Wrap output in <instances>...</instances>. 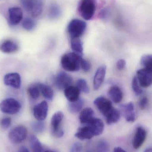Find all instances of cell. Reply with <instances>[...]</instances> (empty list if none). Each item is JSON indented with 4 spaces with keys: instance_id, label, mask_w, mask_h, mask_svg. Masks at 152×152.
<instances>
[{
    "instance_id": "obj_18",
    "label": "cell",
    "mask_w": 152,
    "mask_h": 152,
    "mask_svg": "<svg viewBox=\"0 0 152 152\" xmlns=\"http://www.w3.org/2000/svg\"><path fill=\"white\" fill-rule=\"evenodd\" d=\"M86 125L90 126L94 131L95 136L101 135L104 129V124L102 120L94 118L90 122Z\"/></svg>"
},
{
    "instance_id": "obj_29",
    "label": "cell",
    "mask_w": 152,
    "mask_h": 152,
    "mask_svg": "<svg viewBox=\"0 0 152 152\" xmlns=\"http://www.w3.org/2000/svg\"><path fill=\"white\" fill-rule=\"evenodd\" d=\"M141 64L144 68L152 72V54L143 55L141 59Z\"/></svg>"
},
{
    "instance_id": "obj_43",
    "label": "cell",
    "mask_w": 152,
    "mask_h": 152,
    "mask_svg": "<svg viewBox=\"0 0 152 152\" xmlns=\"http://www.w3.org/2000/svg\"><path fill=\"white\" fill-rule=\"evenodd\" d=\"M19 152H30V151L26 146H22L20 148Z\"/></svg>"
},
{
    "instance_id": "obj_16",
    "label": "cell",
    "mask_w": 152,
    "mask_h": 152,
    "mask_svg": "<svg viewBox=\"0 0 152 152\" xmlns=\"http://www.w3.org/2000/svg\"><path fill=\"white\" fill-rule=\"evenodd\" d=\"M75 136L81 140L90 139L95 136L94 131L90 126L88 125L78 129Z\"/></svg>"
},
{
    "instance_id": "obj_32",
    "label": "cell",
    "mask_w": 152,
    "mask_h": 152,
    "mask_svg": "<svg viewBox=\"0 0 152 152\" xmlns=\"http://www.w3.org/2000/svg\"><path fill=\"white\" fill-rule=\"evenodd\" d=\"M77 86L78 88L80 91L85 94H88L89 89L86 81L84 79H79L77 81Z\"/></svg>"
},
{
    "instance_id": "obj_31",
    "label": "cell",
    "mask_w": 152,
    "mask_h": 152,
    "mask_svg": "<svg viewBox=\"0 0 152 152\" xmlns=\"http://www.w3.org/2000/svg\"><path fill=\"white\" fill-rule=\"evenodd\" d=\"M35 26V21L30 18H26L22 21V27L27 31H29L33 30Z\"/></svg>"
},
{
    "instance_id": "obj_3",
    "label": "cell",
    "mask_w": 152,
    "mask_h": 152,
    "mask_svg": "<svg viewBox=\"0 0 152 152\" xmlns=\"http://www.w3.org/2000/svg\"><path fill=\"white\" fill-rule=\"evenodd\" d=\"M86 24L85 21L75 19L70 21L67 27L68 32L71 38H79L85 33Z\"/></svg>"
},
{
    "instance_id": "obj_39",
    "label": "cell",
    "mask_w": 152,
    "mask_h": 152,
    "mask_svg": "<svg viewBox=\"0 0 152 152\" xmlns=\"http://www.w3.org/2000/svg\"><path fill=\"white\" fill-rule=\"evenodd\" d=\"M82 150V145L80 143L76 142L72 145L69 152H81Z\"/></svg>"
},
{
    "instance_id": "obj_13",
    "label": "cell",
    "mask_w": 152,
    "mask_h": 152,
    "mask_svg": "<svg viewBox=\"0 0 152 152\" xmlns=\"http://www.w3.org/2000/svg\"><path fill=\"white\" fill-rule=\"evenodd\" d=\"M48 111V104L45 101L36 105L33 110L35 118L39 121H42L46 118Z\"/></svg>"
},
{
    "instance_id": "obj_4",
    "label": "cell",
    "mask_w": 152,
    "mask_h": 152,
    "mask_svg": "<svg viewBox=\"0 0 152 152\" xmlns=\"http://www.w3.org/2000/svg\"><path fill=\"white\" fill-rule=\"evenodd\" d=\"M21 105L20 103L12 98H7L0 103V110L6 114L14 115L20 110Z\"/></svg>"
},
{
    "instance_id": "obj_27",
    "label": "cell",
    "mask_w": 152,
    "mask_h": 152,
    "mask_svg": "<svg viewBox=\"0 0 152 152\" xmlns=\"http://www.w3.org/2000/svg\"><path fill=\"white\" fill-rule=\"evenodd\" d=\"M29 143L33 152H42L43 147L36 136L31 135L29 137Z\"/></svg>"
},
{
    "instance_id": "obj_9",
    "label": "cell",
    "mask_w": 152,
    "mask_h": 152,
    "mask_svg": "<svg viewBox=\"0 0 152 152\" xmlns=\"http://www.w3.org/2000/svg\"><path fill=\"white\" fill-rule=\"evenodd\" d=\"M137 79L141 86L147 88L152 85V72L145 68L142 69L137 72Z\"/></svg>"
},
{
    "instance_id": "obj_10",
    "label": "cell",
    "mask_w": 152,
    "mask_h": 152,
    "mask_svg": "<svg viewBox=\"0 0 152 152\" xmlns=\"http://www.w3.org/2000/svg\"><path fill=\"white\" fill-rule=\"evenodd\" d=\"M73 82V79L68 74L64 72L58 73L55 79V85L58 89L60 90L65 89L71 86Z\"/></svg>"
},
{
    "instance_id": "obj_38",
    "label": "cell",
    "mask_w": 152,
    "mask_h": 152,
    "mask_svg": "<svg viewBox=\"0 0 152 152\" xmlns=\"http://www.w3.org/2000/svg\"><path fill=\"white\" fill-rule=\"evenodd\" d=\"M91 65L90 62L86 60L83 59L80 63V67L84 72H88L91 69Z\"/></svg>"
},
{
    "instance_id": "obj_23",
    "label": "cell",
    "mask_w": 152,
    "mask_h": 152,
    "mask_svg": "<svg viewBox=\"0 0 152 152\" xmlns=\"http://www.w3.org/2000/svg\"><path fill=\"white\" fill-rule=\"evenodd\" d=\"M37 84L43 96L47 100H52L54 94L52 88L50 86L45 84L42 83H38Z\"/></svg>"
},
{
    "instance_id": "obj_14",
    "label": "cell",
    "mask_w": 152,
    "mask_h": 152,
    "mask_svg": "<svg viewBox=\"0 0 152 152\" xmlns=\"http://www.w3.org/2000/svg\"><path fill=\"white\" fill-rule=\"evenodd\" d=\"M146 137V131L143 128L138 127L137 128L135 134L133 141V146L135 149L141 147L145 141Z\"/></svg>"
},
{
    "instance_id": "obj_44",
    "label": "cell",
    "mask_w": 152,
    "mask_h": 152,
    "mask_svg": "<svg viewBox=\"0 0 152 152\" xmlns=\"http://www.w3.org/2000/svg\"><path fill=\"white\" fill-rule=\"evenodd\" d=\"M113 152H126L125 150L119 147H116L113 150Z\"/></svg>"
},
{
    "instance_id": "obj_34",
    "label": "cell",
    "mask_w": 152,
    "mask_h": 152,
    "mask_svg": "<svg viewBox=\"0 0 152 152\" xmlns=\"http://www.w3.org/2000/svg\"><path fill=\"white\" fill-rule=\"evenodd\" d=\"M45 127L44 123L42 121H36L32 124V128L34 131L37 133H42L43 132Z\"/></svg>"
},
{
    "instance_id": "obj_33",
    "label": "cell",
    "mask_w": 152,
    "mask_h": 152,
    "mask_svg": "<svg viewBox=\"0 0 152 152\" xmlns=\"http://www.w3.org/2000/svg\"><path fill=\"white\" fill-rule=\"evenodd\" d=\"M139 84L138 79H137V77L135 76V77H134L133 80H132V86L134 93L137 95H141L143 92L142 90L141 89V88L139 86Z\"/></svg>"
},
{
    "instance_id": "obj_6",
    "label": "cell",
    "mask_w": 152,
    "mask_h": 152,
    "mask_svg": "<svg viewBox=\"0 0 152 152\" xmlns=\"http://www.w3.org/2000/svg\"><path fill=\"white\" fill-rule=\"evenodd\" d=\"M63 118L64 114L61 111L57 112L52 117L51 120L52 133L56 137H61L64 135V131L60 128Z\"/></svg>"
},
{
    "instance_id": "obj_41",
    "label": "cell",
    "mask_w": 152,
    "mask_h": 152,
    "mask_svg": "<svg viewBox=\"0 0 152 152\" xmlns=\"http://www.w3.org/2000/svg\"><path fill=\"white\" fill-rule=\"evenodd\" d=\"M126 61L124 59H120L117 63V68L119 70H122L125 68L126 66Z\"/></svg>"
},
{
    "instance_id": "obj_15",
    "label": "cell",
    "mask_w": 152,
    "mask_h": 152,
    "mask_svg": "<svg viewBox=\"0 0 152 152\" xmlns=\"http://www.w3.org/2000/svg\"><path fill=\"white\" fill-rule=\"evenodd\" d=\"M106 72V66H101L98 68L96 72L94 77L93 86L95 90H97L100 88L104 80Z\"/></svg>"
},
{
    "instance_id": "obj_17",
    "label": "cell",
    "mask_w": 152,
    "mask_h": 152,
    "mask_svg": "<svg viewBox=\"0 0 152 152\" xmlns=\"http://www.w3.org/2000/svg\"><path fill=\"white\" fill-rule=\"evenodd\" d=\"M80 91L77 86H70L64 89V94L69 102H74L80 98Z\"/></svg>"
},
{
    "instance_id": "obj_8",
    "label": "cell",
    "mask_w": 152,
    "mask_h": 152,
    "mask_svg": "<svg viewBox=\"0 0 152 152\" xmlns=\"http://www.w3.org/2000/svg\"><path fill=\"white\" fill-rule=\"evenodd\" d=\"M23 18V12L20 7H12L8 9V23L10 26L18 25Z\"/></svg>"
},
{
    "instance_id": "obj_25",
    "label": "cell",
    "mask_w": 152,
    "mask_h": 152,
    "mask_svg": "<svg viewBox=\"0 0 152 152\" xmlns=\"http://www.w3.org/2000/svg\"><path fill=\"white\" fill-rule=\"evenodd\" d=\"M120 117L121 113L119 111L113 108L112 111L105 118L106 123L109 125L117 123L119 120Z\"/></svg>"
},
{
    "instance_id": "obj_42",
    "label": "cell",
    "mask_w": 152,
    "mask_h": 152,
    "mask_svg": "<svg viewBox=\"0 0 152 152\" xmlns=\"http://www.w3.org/2000/svg\"><path fill=\"white\" fill-rule=\"evenodd\" d=\"M108 15H109V10L107 9H103L99 13L100 18L102 19H104L107 18Z\"/></svg>"
},
{
    "instance_id": "obj_7",
    "label": "cell",
    "mask_w": 152,
    "mask_h": 152,
    "mask_svg": "<svg viewBox=\"0 0 152 152\" xmlns=\"http://www.w3.org/2000/svg\"><path fill=\"white\" fill-rule=\"evenodd\" d=\"M94 103L98 110L105 118L114 108L111 102L104 96L97 97L94 101Z\"/></svg>"
},
{
    "instance_id": "obj_28",
    "label": "cell",
    "mask_w": 152,
    "mask_h": 152,
    "mask_svg": "<svg viewBox=\"0 0 152 152\" xmlns=\"http://www.w3.org/2000/svg\"><path fill=\"white\" fill-rule=\"evenodd\" d=\"M61 14V10L58 4L53 3L51 4L48 10V16L51 19L58 18Z\"/></svg>"
},
{
    "instance_id": "obj_11",
    "label": "cell",
    "mask_w": 152,
    "mask_h": 152,
    "mask_svg": "<svg viewBox=\"0 0 152 152\" xmlns=\"http://www.w3.org/2000/svg\"><path fill=\"white\" fill-rule=\"evenodd\" d=\"M122 115L128 122H134L136 119V113L134 104L130 102L128 103L120 105Z\"/></svg>"
},
{
    "instance_id": "obj_40",
    "label": "cell",
    "mask_w": 152,
    "mask_h": 152,
    "mask_svg": "<svg viewBox=\"0 0 152 152\" xmlns=\"http://www.w3.org/2000/svg\"><path fill=\"white\" fill-rule=\"evenodd\" d=\"M148 104V99L147 97H143L139 102V106L141 110H144L145 109Z\"/></svg>"
},
{
    "instance_id": "obj_30",
    "label": "cell",
    "mask_w": 152,
    "mask_h": 152,
    "mask_svg": "<svg viewBox=\"0 0 152 152\" xmlns=\"http://www.w3.org/2000/svg\"><path fill=\"white\" fill-rule=\"evenodd\" d=\"M27 92L29 96L33 99H37L40 96V90L37 84L29 86L28 88Z\"/></svg>"
},
{
    "instance_id": "obj_12",
    "label": "cell",
    "mask_w": 152,
    "mask_h": 152,
    "mask_svg": "<svg viewBox=\"0 0 152 152\" xmlns=\"http://www.w3.org/2000/svg\"><path fill=\"white\" fill-rule=\"evenodd\" d=\"M4 85L11 87L16 89H18L21 86V77L19 74L17 73H11L6 74L4 77Z\"/></svg>"
},
{
    "instance_id": "obj_36",
    "label": "cell",
    "mask_w": 152,
    "mask_h": 152,
    "mask_svg": "<svg viewBox=\"0 0 152 152\" xmlns=\"http://www.w3.org/2000/svg\"><path fill=\"white\" fill-rule=\"evenodd\" d=\"M20 1L26 11L31 12L33 7V0H20Z\"/></svg>"
},
{
    "instance_id": "obj_37",
    "label": "cell",
    "mask_w": 152,
    "mask_h": 152,
    "mask_svg": "<svg viewBox=\"0 0 152 152\" xmlns=\"http://www.w3.org/2000/svg\"><path fill=\"white\" fill-rule=\"evenodd\" d=\"M11 118L10 117H5L0 120V126L4 129L9 128L11 125Z\"/></svg>"
},
{
    "instance_id": "obj_22",
    "label": "cell",
    "mask_w": 152,
    "mask_h": 152,
    "mask_svg": "<svg viewBox=\"0 0 152 152\" xmlns=\"http://www.w3.org/2000/svg\"><path fill=\"white\" fill-rule=\"evenodd\" d=\"M44 0H33V7L31 11L33 18L40 16L43 10Z\"/></svg>"
},
{
    "instance_id": "obj_19",
    "label": "cell",
    "mask_w": 152,
    "mask_h": 152,
    "mask_svg": "<svg viewBox=\"0 0 152 152\" xmlns=\"http://www.w3.org/2000/svg\"><path fill=\"white\" fill-rule=\"evenodd\" d=\"M18 49L17 44L12 40H5L0 44V50L4 53H12L17 51Z\"/></svg>"
},
{
    "instance_id": "obj_24",
    "label": "cell",
    "mask_w": 152,
    "mask_h": 152,
    "mask_svg": "<svg viewBox=\"0 0 152 152\" xmlns=\"http://www.w3.org/2000/svg\"><path fill=\"white\" fill-rule=\"evenodd\" d=\"M84 104V100L79 98L75 102H69L68 104L69 110L71 113H77L81 110Z\"/></svg>"
},
{
    "instance_id": "obj_5",
    "label": "cell",
    "mask_w": 152,
    "mask_h": 152,
    "mask_svg": "<svg viewBox=\"0 0 152 152\" xmlns=\"http://www.w3.org/2000/svg\"><path fill=\"white\" fill-rule=\"evenodd\" d=\"M27 136V130L24 126H19L12 129L8 137L12 142L19 144L24 141Z\"/></svg>"
},
{
    "instance_id": "obj_1",
    "label": "cell",
    "mask_w": 152,
    "mask_h": 152,
    "mask_svg": "<svg viewBox=\"0 0 152 152\" xmlns=\"http://www.w3.org/2000/svg\"><path fill=\"white\" fill-rule=\"evenodd\" d=\"M81 56L74 52L64 54L61 59L62 67L69 72L78 71L80 69V63L82 59Z\"/></svg>"
},
{
    "instance_id": "obj_2",
    "label": "cell",
    "mask_w": 152,
    "mask_h": 152,
    "mask_svg": "<svg viewBox=\"0 0 152 152\" xmlns=\"http://www.w3.org/2000/svg\"><path fill=\"white\" fill-rule=\"evenodd\" d=\"M96 10L95 0H80L78 11L80 16L86 20L91 19Z\"/></svg>"
},
{
    "instance_id": "obj_45",
    "label": "cell",
    "mask_w": 152,
    "mask_h": 152,
    "mask_svg": "<svg viewBox=\"0 0 152 152\" xmlns=\"http://www.w3.org/2000/svg\"><path fill=\"white\" fill-rule=\"evenodd\" d=\"M144 152H152V148H148L145 150Z\"/></svg>"
},
{
    "instance_id": "obj_46",
    "label": "cell",
    "mask_w": 152,
    "mask_h": 152,
    "mask_svg": "<svg viewBox=\"0 0 152 152\" xmlns=\"http://www.w3.org/2000/svg\"><path fill=\"white\" fill-rule=\"evenodd\" d=\"M45 152H55L52 151H45Z\"/></svg>"
},
{
    "instance_id": "obj_20",
    "label": "cell",
    "mask_w": 152,
    "mask_h": 152,
    "mask_svg": "<svg viewBox=\"0 0 152 152\" xmlns=\"http://www.w3.org/2000/svg\"><path fill=\"white\" fill-rule=\"evenodd\" d=\"M108 95L113 102L115 103H119L123 98V93L119 87L114 86L109 89Z\"/></svg>"
},
{
    "instance_id": "obj_26",
    "label": "cell",
    "mask_w": 152,
    "mask_h": 152,
    "mask_svg": "<svg viewBox=\"0 0 152 152\" xmlns=\"http://www.w3.org/2000/svg\"><path fill=\"white\" fill-rule=\"evenodd\" d=\"M71 47L74 53L82 56L83 44L79 38H71Z\"/></svg>"
},
{
    "instance_id": "obj_35",
    "label": "cell",
    "mask_w": 152,
    "mask_h": 152,
    "mask_svg": "<svg viewBox=\"0 0 152 152\" xmlns=\"http://www.w3.org/2000/svg\"><path fill=\"white\" fill-rule=\"evenodd\" d=\"M109 149V144L104 140H101L97 144L96 152H107Z\"/></svg>"
},
{
    "instance_id": "obj_21",
    "label": "cell",
    "mask_w": 152,
    "mask_h": 152,
    "mask_svg": "<svg viewBox=\"0 0 152 152\" xmlns=\"http://www.w3.org/2000/svg\"><path fill=\"white\" fill-rule=\"evenodd\" d=\"M94 110L91 108L87 107L83 109L79 115V120L80 123L84 125L88 124L90 122L94 117Z\"/></svg>"
}]
</instances>
